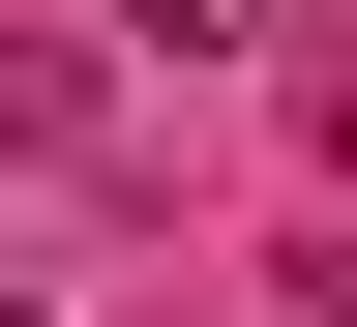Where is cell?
I'll return each mask as SVG.
<instances>
[{"instance_id":"cell-1","label":"cell","mask_w":357,"mask_h":327,"mask_svg":"<svg viewBox=\"0 0 357 327\" xmlns=\"http://www.w3.org/2000/svg\"><path fill=\"white\" fill-rule=\"evenodd\" d=\"M119 30H149V60H238V30H268V0H119Z\"/></svg>"},{"instance_id":"cell-2","label":"cell","mask_w":357,"mask_h":327,"mask_svg":"<svg viewBox=\"0 0 357 327\" xmlns=\"http://www.w3.org/2000/svg\"><path fill=\"white\" fill-rule=\"evenodd\" d=\"M0 327H30V298H0Z\"/></svg>"}]
</instances>
